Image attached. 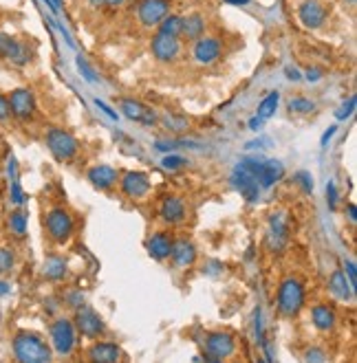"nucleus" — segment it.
I'll use <instances>...</instances> for the list:
<instances>
[{"label":"nucleus","mask_w":357,"mask_h":363,"mask_svg":"<svg viewBox=\"0 0 357 363\" xmlns=\"http://www.w3.org/2000/svg\"><path fill=\"white\" fill-rule=\"evenodd\" d=\"M16 363H53V348L42 335L33 331H18L11 339Z\"/></svg>","instance_id":"1"},{"label":"nucleus","mask_w":357,"mask_h":363,"mask_svg":"<svg viewBox=\"0 0 357 363\" xmlns=\"http://www.w3.org/2000/svg\"><path fill=\"white\" fill-rule=\"evenodd\" d=\"M305 302H307V289L303 284V280L296 278V276H289L280 282L278 287V295H276V306H278V313L287 320H294L305 309Z\"/></svg>","instance_id":"2"},{"label":"nucleus","mask_w":357,"mask_h":363,"mask_svg":"<svg viewBox=\"0 0 357 363\" xmlns=\"http://www.w3.org/2000/svg\"><path fill=\"white\" fill-rule=\"evenodd\" d=\"M44 231L53 245H66L75 234V218L69 209L51 207L44 214Z\"/></svg>","instance_id":"3"},{"label":"nucleus","mask_w":357,"mask_h":363,"mask_svg":"<svg viewBox=\"0 0 357 363\" xmlns=\"http://www.w3.org/2000/svg\"><path fill=\"white\" fill-rule=\"evenodd\" d=\"M49 335H51V348L58 355L69 357L75 350L77 331L73 326V320H69V317H55L49 328Z\"/></svg>","instance_id":"4"},{"label":"nucleus","mask_w":357,"mask_h":363,"mask_svg":"<svg viewBox=\"0 0 357 363\" xmlns=\"http://www.w3.org/2000/svg\"><path fill=\"white\" fill-rule=\"evenodd\" d=\"M44 141H47V147H49V152L53 154V158L55 161H60V163L71 161V158L77 154V150H80L77 139L64 128H49L47 134H44Z\"/></svg>","instance_id":"5"},{"label":"nucleus","mask_w":357,"mask_h":363,"mask_svg":"<svg viewBox=\"0 0 357 363\" xmlns=\"http://www.w3.org/2000/svg\"><path fill=\"white\" fill-rule=\"evenodd\" d=\"M0 60H5L11 66H18V69H22V66L31 64L33 49L29 47L27 42L14 38L11 33L0 31Z\"/></svg>","instance_id":"6"},{"label":"nucleus","mask_w":357,"mask_h":363,"mask_svg":"<svg viewBox=\"0 0 357 363\" xmlns=\"http://www.w3.org/2000/svg\"><path fill=\"white\" fill-rule=\"evenodd\" d=\"M73 326H75V331L86 339H99L106 335L104 320L99 317L95 309H91V306H86V304L80 306V309H75Z\"/></svg>","instance_id":"7"},{"label":"nucleus","mask_w":357,"mask_h":363,"mask_svg":"<svg viewBox=\"0 0 357 363\" xmlns=\"http://www.w3.org/2000/svg\"><path fill=\"white\" fill-rule=\"evenodd\" d=\"M7 101H9V112L14 119L31 121L36 117L38 104H36V95H33L31 88H14L7 95Z\"/></svg>","instance_id":"8"},{"label":"nucleus","mask_w":357,"mask_h":363,"mask_svg":"<svg viewBox=\"0 0 357 363\" xmlns=\"http://www.w3.org/2000/svg\"><path fill=\"white\" fill-rule=\"evenodd\" d=\"M203 350L207 357L225 361L236 353V337L227 331H212L203 337Z\"/></svg>","instance_id":"9"},{"label":"nucleus","mask_w":357,"mask_h":363,"mask_svg":"<svg viewBox=\"0 0 357 363\" xmlns=\"http://www.w3.org/2000/svg\"><path fill=\"white\" fill-rule=\"evenodd\" d=\"M150 51H152V58L157 62L170 64L178 58V53H181V42H178V38H172V36L154 33L150 40Z\"/></svg>","instance_id":"10"},{"label":"nucleus","mask_w":357,"mask_h":363,"mask_svg":"<svg viewBox=\"0 0 357 363\" xmlns=\"http://www.w3.org/2000/svg\"><path fill=\"white\" fill-rule=\"evenodd\" d=\"M170 14V0H141L137 16L143 27H159V22Z\"/></svg>","instance_id":"11"},{"label":"nucleus","mask_w":357,"mask_h":363,"mask_svg":"<svg viewBox=\"0 0 357 363\" xmlns=\"http://www.w3.org/2000/svg\"><path fill=\"white\" fill-rule=\"evenodd\" d=\"M298 18L307 29H320L327 22V5L322 0H303L298 7Z\"/></svg>","instance_id":"12"},{"label":"nucleus","mask_w":357,"mask_h":363,"mask_svg":"<svg viewBox=\"0 0 357 363\" xmlns=\"http://www.w3.org/2000/svg\"><path fill=\"white\" fill-rule=\"evenodd\" d=\"M121 112L135 123H143V126H157L159 123V115L152 108H148L146 104H141L137 99H121L119 101Z\"/></svg>","instance_id":"13"},{"label":"nucleus","mask_w":357,"mask_h":363,"mask_svg":"<svg viewBox=\"0 0 357 363\" xmlns=\"http://www.w3.org/2000/svg\"><path fill=\"white\" fill-rule=\"evenodd\" d=\"M223 53V42L214 36H201L194 40V60L203 66L214 64Z\"/></svg>","instance_id":"14"},{"label":"nucleus","mask_w":357,"mask_h":363,"mask_svg":"<svg viewBox=\"0 0 357 363\" xmlns=\"http://www.w3.org/2000/svg\"><path fill=\"white\" fill-rule=\"evenodd\" d=\"M119 187L128 198H143L150 189V178L143 172H126L119 178Z\"/></svg>","instance_id":"15"},{"label":"nucleus","mask_w":357,"mask_h":363,"mask_svg":"<svg viewBox=\"0 0 357 363\" xmlns=\"http://www.w3.org/2000/svg\"><path fill=\"white\" fill-rule=\"evenodd\" d=\"M121 348L115 342H95L86 350L88 363H119Z\"/></svg>","instance_id":"16"},{"label":"nucleus","mask_w":357,"mask_h":363,"mask_svg":"<svg viewBox=\"0 0 357 363\" xmlns=\"http://www.w3.org/2000/svg\"><path fill=\"white\" fill-rule=\"evenodd\" d=\"M311 324H314V328H316V331H320V333L336 331V326H338L336 309H333L331 304H325V302L316 304L314 309H311Z\"/></svg>","instance_id":"17"},{"label":"nucleus","mask_w":357,"mask_h":363,"mask_svg":"<svg viewBox=\"0 0 357 363\" xmlns=\"http://www.w3.org/2000/svg\"><path fill=\"white\" fill-rule=\"evenodd\" d=\"M86 176H88V183H93V187L102 191L113 189L119 183V172L110 165H93L86 172Z\"/></svg>","instance_id":"18"},{"label":"nucleus","mask_w":357,"mask_h":363,"mask_svg":"<svg viewBox=\"0 0 357 363\" xmlns=\"http://www.w3.org/2000/svg\"><path fill=\"white\" fill-rule=\"evenodd\" d=\"M196 247L192 240H187V238H178V240L172 242V251H170V258L174 267H181V269H187L196 262Z\"/></svg>","instance_id":"19"},{"label":"nucleus","mask_w":357,"mask_h":363,"mask_svg":"<svg viewBox=\"0 0 357 363\" xmlns=\"http://www.w3.org/2000/svg\"><path fill=\"white\" fill-rule=\"evenodd\" d=\"M232 183H234V187H236L241 194H243V198L245 200H249V203H254L256 198H258V194H261V185H258V180H256L247 169H243L241 165L234 169V174H232Z\"/></svg>","instance_id":"20"},{"label":"nucleus","mask_w":357,"mask_h":363,"mask_svg":"<svg viewBox=\"0 0 357 363\" xmlns=\"http://www.w3.org/2000/svg\"><path fill=\"white\" fill-rule=\"evenodd\" d=\"M159 216L165 225H181L187 216L185 211V203L178 196H165L161 207H159Z\"/></svg>","instance_id":"21"},{"label":"nucleus","mask_w":357,"mask_h":363,"mask_svg":"<svg viewBox=\"0 0 357 363\" xmlns=\"http://www.w3.org/2000/svg\"><path fill=\"white\" fill-rule=\"evenodd\" d=\"M172 242H174V238H172L168 231H157V234H152V236L148 238V242H146L148 256H150L152 260H157V262H163V260L170 258Z\"/></svg>","instance_id":"22"},{"label":"nucleus","mask_w":357,"mask_h":363,"mask_svg":"<svg viewBox=\"0 0 357 363\" xmlns=\"http://www.w3.org/2000/svg\"><path fill=\"white\" fill-rule=\"evenodd\" d=\"M329 293L340 302H351L355 298V289L351 287V282L347 280L342 269H336L329 278Z\"/></svg>","instance_id":"23"},{"label":"nucleus","mask_w":357,"mask_h":363,"mask_svg":"<svg viewBox=\"0 0 357 363\" xmlns=\"http://www.w3.org/2000/svg\"><path fill=\"white\" fill-rule=\"evenodd\" d=\"M289 238V220H287V214L278 211L269 218V242L274 249H280Z\"/></svg>","instance_id":"24"},{"label":"nucleus","mask_w":357,"mask_h":363,"mask_svg":"<svg viewBox=\"0 0 357 363\" xmlns=\"http://www.w3.org/2000/svg\"><path fill=\"white\" fill-rule=\"evenodd\" d=\"M42 276L47 278L49 282H62L66 276H69V265H66V260L60 256H51L44 260L42 265Z\"/></svg>","instance_id":"25"},{"label":"nucleus","mask_w":357,"mask_h":363,"mask_svg":"<svg viewBox=\"0 0 357 363\" xmlns=\"http://www.w3.org/2000/svg\"><path fill=\"white\" fill-rule=\"evenodd\" d=\"M205 27H207V20L203 16H201V14H190V16L183 18L181 36L194 42V40H198L205 33Z\"/></svg>","instance_id":"26"},{"label":"nucleus","mask_w":357,"mask_h":363,"mask_svg":"<svg viewBox=\"0 0 357 363\" xmlns=\"http://www.w3.org/2000/svg\"><path fill=\"white\" fill-rule=\"evenodd\" d=\"M283 174H285V167L280 161H265L261 174H258V185L272 187L274 183H278V180L283 178Z\"/></svg>","instance_id":"27"},{"label":"nucleus","mask_w":357,"mask_h":363,"mask_svg":"<svg viewBox=\"0 0 357 363\" xmlns=\"http://www.w3.org/2000/svg\"><path fill=\"white\" fill-rule=\"evenodd\" d=\"M7 229L11 231V236L25 238V236H27V211L22 209V207H16L14 211H9V216H7Z\"/></svg>","instance_id":"28"},{"label":"nucleus","mask_w":357,"mask_h":363,"mask_svg":"<svg viewBox=\"0 0 357 363\" xmlns=\"http://www.w3.org/2000/svg\"><path fill=\"white\" fill-rule=\"evenodd\" d=\"M181 25H183L181 16L168 14L159 22V31L157 33H163V36H172V38H181Z\"/></svg>","instance_id":"29"},{"label":"nucleus","mask_w":357,"mask_h":363,"mask_svg":"<svg viewBox=\"0 0 357 363\" xmlns=\"http://www.w3.org/2000/svg\"><path fill=\"white\" fill-rule=\"evenodd\" d=\"M278 104H280V93H278V90H272V93L258 104V110H256L258 112V119H269L276 112Z\"/></svg>","instance_id":"30"},{"label":"nucleus","mask_w":357,"mask_h":363,"mask_svg":"<svg viewBox=\"0 0 357 363\" xmlns=\"http://www.w3.org/2000/svg\"><path fill=\"white\" fill-rule=\"evenodd\" d=\"M16 269V251L11 247H0V278L9 276Z\"/></svg>","instance_id":"31"},{"label":"nucleus","mask_w":357,"mask_h":363,"mask_svg":"<svg viewBox=\"0 0 357 363\" xmlns=\"http://www.w3.org/2000/svg\"><path fill=\"white\" fill-rule=\"evenodd\" d=\"M289 110L296 112V115H309V112L316 110V104L307 97H294L289 99Z\"/></svg>","instance_id":"32"},{"label":"nucleus","mask_w":357,"mask_h":363,"mask_svg":"<svg viewBox=\"0 0 357 363\" xmlns=\"http://www.w3.org/2000/svg\"><path fill=\"white\" fill-rule=\"evenodd\" d=\"M327 361V353L318 346H311L305 350V363H325Z\"/></svg>","instance_id":"33"},{"label":"nucleus","mask_w":357,"mask_h":363,"mask_svg":"<svg viewBox=\"0 0 357 363\" xmlns=\"http://www.w3.org/2000/svg\"><path fill=\"white\" fill-rule=\"evenodd\" d=\"M161 165H163L165 169H170V172H176V169H183V167L187 165V161H185L183 156H178V154H170V156L163 158Z\"/></svg>","instance_id":"34"},{"label":"nucleus","mask_w":357,"mask_h":363,"mask_svg":"<svg viewBox=\"0 0 357 363\" xmlns=\"http://www.w3.org/2000/svg\"><path fill=\"white\" fill-rule=\"evenodd\" d=\"M344 276H347V280L351 282V287L355 289L357 287V267L353 260H344Z\"/></svg>","instance_id":"35"},{"label":"nucleus","mask_w":357,"mask_h":363,"mask_svg":"<svg viewBox=\"0 0 357 363\" xmlns=\"http://www.w3.org/2000/svg\"><path fill=\"white\" fill-rule=\"evenodd\" d=\"M64 304L69 306V309H80V306H84V295L82 293H75V291H71L69 295L64 298Z\"/></svg>","instance_id":"36"},{"label":"nucleus","mask_w":357,"mask_h":363,"mask_svg":"<svg viewBox=\"0 0 357 363\" xmlns=\"http://www.w3.org/2000/svg\"><path fill=\"white\" fill-rule=\"evenodd\" d=\"M296 183L303 187L305 191H311V189H314V176H311L309 172H298L296 174Z\"/></svg>","instance_id":"37"},{"label":"nucleus","mask_w":357,"mask_h":363,"mask_svg":"<svg viewBox=\"0 0 357 363\" xmlns=\"http://www.w3.org/2000/svg\"><path fill=\"white\" fill-rule=\"evenodd\" d=\"M77 69H80V73L88 79V82H95V71L91 69V66H88V62L84 60V58H77Z\"/></svg>","instance_id":"38"},{"label":"nucleus","mask_w":357,"mask_h":363,"mask_svg":"<svg viewBox=\"0 0 357 363\" xmlns=\"http://www.w3.org/2000/svg\"><path fill=\"white\" fill-rule=\"evenodd\" d=\"M355 104H357V99L351 97V99H349V104H344V106L338 110V119H347V117H351V115H353V110H355Z\"/></svg>","instance_id":"39"},{"label":"nucleus","mask_w":357,"mask_h":363,"mask_svg":"<svg viewBox=\"0 0 357 363\" xmlns=\"http://www.w3.org/2000/svg\"><path fill=\"white\" fill-rule=\"evenodd\" d=\"M11 119V112H9V101H7V95L0 93V121H7Z\"/></svg>","instance_id":"40"},{"label":"nucleus","mask_w":357,"mask_h":363,"mask_svg":"<svg viewBox=\"0 0 357 363\" xmlns=\"http://www.w3.org/2000/svg\"><path fill=\"white\" fill-rule=\"evenodd\" d=\"M327 198H329V207L336 209V205H338V189H336V183H329V185H327Z\"/></svg>","instance_id":"41"},{"label":"nucleus","mask_w":357,"mask_h":363,"mask_svg":"<svg viewBox=\"0 0 357 363\" xmlns=\"http://www.w3.org/2000/svg\"><path fill=\"white\" fill-rule=\"evenodd\" d=\"M305 75H307V79H309V82H320V79H322V75H325V71H322V69H318V66H314V69H309Z\"/></svg>","instance_id":"42"},{"label":"nucleus","mask_w":357,"mask_h":363,"mask_svg":"<svg viewBox=\"0 0 357 363\" xmlns=\"http://www.w3.org/2000/svg\"><path fill=\"white\" fill-rule=\"evenodd\" d=\"M11 293V284L5 280V278H0V300L7 298V295Z\"/></svg>","instance_id":"43"},{"label":"nucleus","mask_w":357,"mask_h":363,"mask_svg":"<svg viewBox=\"0 0 357 363\" xmlns=\"http://www.w3.org/2000/svg\"><path fill=\"white\" fill-rule=\"evenodd\" d=\"M347 214H349V222L355 225L357 222V207H355V203H349V205H347Z\"/></svg>","instance_id":"44"},{"label":"nucleus","mask_w":357,"mask_h":363,"mask_svg":"<svg viewBox=\"0 0 357 363\" xmlns=\"http://www.w3.org/2000/svg\"><path fill=\"white\" fill-rule=\"evenodd\" d=\"M97 106H99V108H102L104 112H108V117H113V119H117V112H113V110H110V108H108V106L104 104V101H99V99H97Z\"/></svg>","instance_id":"45"},{"label":"nucleus","mask_w":357,"mask_h":363,"mask_svg":"<svg viewBox=\"0 0 357 363\" xmlns=\"http://www.w3.org/2000/svg\"><path fill=\"white\" fill-rule=\"evenodd\" d=\"M126 0H104V7H110V9H115V7H121L124 5Z\"/></svg>","instance_id":"46"},{"label":"nucleus","mask_w":357,"mask_h":363,"mask_svg":"<svg viewBox=\"0 0 357 363\" xmlns=\"http://www.w3.org/2000/svg\"><path fill=\"white\" fill-rule=\"evenodd\" d=\"M336 130H338L336 126H331V128H329V130L325 132V137H322V145H325V143H327V141H329V139L333 137V134H336Z\"/></svg>","instance_id":"47"},{"label":"nucleus","mask_w":357,"mask_h":363,"mask_svg":"<svg viewBox=\"0 0 357 363\" xmlns=\"http://www.w3.org/2000/svg\"><path fill=\"white\" fill-rule=\"evenodd\" d=\"M285 73L289 75V79H294V82H298V79H303V77H300V73H298L296 69H287Z\"/></svg>","instance_id":"48"},{"label":"nucleus","mask_w":357,"mask_h":363,"mask_svg":"<svg viewBox=\"0 0 357 363\" xmlns=\"http://www.w3.org/2000/svg\"><path fill=\"white\" fill-rule=\"evenodd\" d=\"M198 363H225V361H221V359H214V357H207V355H205Z\"/></svg>","instance_id":"49"},{"label":"nucleus","mask_w":357,"mask_h":363,"mask_svg":"<svg viewBox=\"0 0 357 363\" xmlns=\"http://www.w3.org/2000/svg\"><path fill=\"white\" fill-rule=\"evenodd\" d=\"M227 5H236V7H243V5H247L249 0H225Z\"/></svg>","instance_id":"50"},{"label":"nucleus","mask_w":357,"mask_h":363,"mask_svg":"<svg viewBox=\"0 0 357 363\" xmlns=\"http://www.w3.org/2000/svg\"><path fill=\"white\" fill-rule=\"evenodd\" d=\"M261 123H263V119H258V117H256V119H252V121H249V126H252V128H258Z\"/></svg>","instance_id":"51"},{"label":"nucleus","mask_w":357,"mask_h":363,"mask_svg":"<svg viewBox=\"0 0 357 363\" xmlns=\"http://www.w3.org/2000/svg\"><path fill=\"white\" fill-rule=\"evenodd\" d=\"M91 7H104V0H88Z\"/></svg>","instance_id":"52"},{"label":"nucleus","mask_w":357,"mask_h":363,"mask_svg":"<svg viewBox=\"0 0 357 363\" xmlns=\"http://www.w3.org/2000/svg\"><path fill=\"white\" fill-rule=\"evenodd\" d=\"M347 3H349V5H355V3H357V0H347Z\"/></svg>","instance_id":"53"},{"label":"nucleus","mask_w":357,"mask_h":363,"mask_svg":"<svg viewBox=\"0 0 357 363\" xmlns=\"http://www.w3.org/2000/svg\"><path fill=\"white\" fill-rule=\"evenodd\" d=\"M53 3H55V5H62V0H53Z\"/></svg>","instance_id":"54"},{"label":"nucleus","mask_w":357,"mask_h":363,"mask_svg":"<svg viewBox=\"0 0 357 363\" xmlns=\"http://www.w3.org/2000/svg\"><path fill=\"white\" fill-rule=\"evenodd\" d=\"M258 363H265V359H263V357H258Z\"/></svg>","instance_id":"55"},{"label":"nucleus","mask_w":357,"mask_h":363,"mask_svg":"<svg viewBox=\"0 0 357 363\" xmlns=\"http://www.w3.org/2000/svg\"><path fill=\"white\" fill-rule=\"evenodd\" d=\"M236 363H238V361H236Z\"/></svg>","instance_id":"56"}]
</instances>
